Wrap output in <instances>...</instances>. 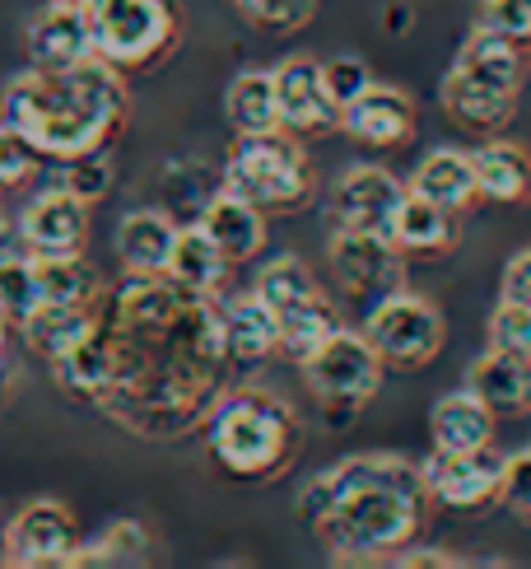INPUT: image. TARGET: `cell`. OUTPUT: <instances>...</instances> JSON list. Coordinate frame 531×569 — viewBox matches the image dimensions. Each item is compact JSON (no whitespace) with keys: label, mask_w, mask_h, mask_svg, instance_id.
<instances>
[{"label":"cell","mask_w":531,"mask_h":569,"mask_svg":"<svg viewBox=\"0 0 531 569\" xmlns=\"http://www.w3.org/2000/svg\"><path fill=\"white\" fill-rule=\"evenodd\" d=\"M112 383L99 411L144 443L201 430L224 392V299L187 290L173 276H127L103 299Z\"/></svg>","instance_id":"1"},{"label":"cell","mask_w":531,"mask_h":569,"mask_svg":"<svg viewBox=\"0 0 531 569\" xmlns=\"http://www.w3.org/2000/svg\"><path fill=\"white\" fill-rule=\"evenodd\" d=\"M420 462L401 453H354L299 490V518L335 565H388L429 513Z\"/></svg>","instance_id":"2"},{"label":"cell","mask_w":531,"mask_h":569,"mask_svg":"<svg viewBox=\"0 0 531 569\" xmlns=\"http://www.w3.org/2000/svg\"><path fill=\"white\" fill-rule=\"evenodd\" d=\"M131 112L127 76L103 57L70 70H19L0 89V122H10L42 159H80L112 150Z\"/></svg>","instance_id":"3"},{"label":"cell","mask_w":531,"mask_h":569,"mask_svg":"<svg viewBox=\"0 0 531 569\" xmlns=\"http://www.w3.org/2000/svg\"><path fill=\"white\" fill-rule=\"evenodd\" d=\"M206 453L233 481H275L303 453V420L280 392L233 388L206 416Z\"/></svg>","instance_id":"4"},{"label":"cell","mask_w":531,"mask_h":569,"mask_svg":"<svg viewBox=\"0 0 531 569\" xmlns=\"http://www.w3.org/2000/svg\"><path fill=\"white\" fill-rule=\"evenodd\" d=\"M522 84H527L522 47L494 38L490 29H471V38L462 42V52H457L452 70L439 84V99L457 127L475 136H499L513 122Z\"/></svg>","instance_id":"5"},{"label":"cell","mask_w":531,"mask_h":569,"mask_svg":"<svg viewBox=\"0 0 531 569\" xmlns=\"http://www.w3.org/2000/svg\"><path fill=\"white\" fill-rule=\"evenodd\" d=\"M220 182L266 216H289L312 197V159L303 140L289 131L238 136L233 154L220 169Z\"/></svg>","instance_id":"6"},{"label":"cell","mask_w":531,"mask_h":569,"mask_svg":"<svg viewBox=\"0 0 531 569\" xmlns=\"http://www.w3.org/2000/svg\"><path fill=\"white\" fill-rule=\"evenodd\" d=\"M93 47L122 76L159 70L182 42L178 0H89Z\"/></svg>","instance_id":"7"},{"label":"cell","mask_w":531,"mask_h":569,"mask_svg":"<svg viewBox=\"0 0 531 569\" xmlns=\"http://www.w3.org/2000/svg\"><path fill=\"white\" fill-rule=\"evenodd\" d=\"M299 373H303L308 392L335 416V411L369 407V401L378 397V388H382L388 365H382V355L373 350V341L364 337V331L341 327V331H331L312 355H303Z\"/></svg>","instance_id":"8"},{"label":"cell","mask_w":531,"mask_h":569,"mask_svg":"<svg viewBox=\"0 0 531 569\" xmlns=\"http://www.w3.org/2000/svg\"><path fill=\"white\" fill-rule=\"evenodd\" d=\"M364 337L373 341V350L382 355L388 369L415 373V369H429L433 360H439V350L448 341V327H443V313L424 295L397 290L388 299L369 303Z\"/></svg>","instance_id":"9"},{"label":"cell","mask_w":531,"mask_h":569,"mask_svg":"<svg viewBox=\"0 0 531 569\" xmlns=\"http://www.w3.org/2000/svg\"><path fill=\"white\" fill-rule=\"evenodd\" d=\"M327 257H331L335 284L359 303H378V299L405 290V252L388 239V233L335 229Z\"/></svg>","instance_id":"10"},{"label":"cell","mask_w":531,"mask_h":569,"mask_svg":"<svg viewBox=\"0 0 531 569\" xmlns=\"http://www.w3.org/2000/svg\"><path fill=\"white\" fill-rule=\"evenodd\" d=\"M80 547V523L61 500H29L10 513L6 541H0V565L14 569H57L70 565Z\"/></svg>","instance_id":"11"},{"label":"cell","mask_w":531,"mask_h":569,"mask_svg":"<svg viewBox=\"0 0 531 569\" xmlns=\"http://www.w3.org/2000/svg\"><path fill=\"white\" fill-rule=\"evenodd\" d=\"M429 500L443 509H485L499 500V481H503V453L490 448H433L420 462Z\"/></svg>","instance_id":"12"},{"label":"cell","mask_w":531,"mask_h":569,"mask_svg":"<svg viewBox=\"0 0 531 569\" xmlns=\"http://www.w3.org/2000/svg\"><path fill=\"white\" fill-rule=\"evenodd\" d=\"M275 93H280V122L289 136L318 140L341 131V103L327 93L322 61L312 57H289L275 66Z\"/></svg>","instance_id":"13"},{"label":"cell","mask_w":531,"mask_h":569,"mask_svg":"<svg viewBox=\"0 0 531 569\" xmlns=\"http://www.w3.org/2000/svg\"><path fill=\"white\" fill-rule=\"evenodd\" d=\"M19 248L38 257L84 252L89 243V201H80L66 187H47L19 210Z\"/></svg>","instance_id":"14"},{"label":"cell","mask_w":531,"mask_h":569,"mask_svg":"<svg viewBox=\"0 0 531 569\" xmlns=\"http://www.w3.org/2000/svg\"><path fill=\"white\" fill-rule=\"evenodd\" d=\"M401 197H405V182L397 173L378 169V163H354V169L341 173L331 187V220H335V229L388 233Z\"/></svg>","instance_id":"15"},{"label":"cell","mask_w":531,"mask_h":569,"mask_svg":"<svg viewBox=\"0 0 531 569\" xmlns=\"http://www.w3.org/2000/svg\"><path fill=\"white\" fill-rule=\"evenodd\" d=\"M23 52H29L33 70H70L80 61H93L99 47H93L89 6H57V0H47V10L29 19Z\"/></svg>","instance_id":"16"},{"label":"cell","mask_w":531,"mask_h":569,"mask_svg":"<svg viewBox=\"0 0 531 569\" xmlns=\"http://www.w3.org/2000/svg\"><path fill=\"white\" fill-rule=\"evenodd\" d=\"M341 131L359 146H373V150H397L415 136V103L410 93L397 84H369L354 103L341 108Z\"/></svg>","instance_id":"17"},{"label":"cell","mask_w":531,"mask_h":569,"mask_svg":"<svg viewBox=\"0 0 531 569\" xmlns=\"http://www.w3.org/2000/svg\"><path fill=\"white\" fill-rule=\"evenodd\" d=\"M178 229L182 224L173 220V210H163V206L127 210L122 224H117V233H112L127 276H163L168 257H173V243H178Z\"/></svg>","instance_id":"18"},{"label":"cell","mask_w":531,"mask_h":569,"mask_svg":"<svg viewBox=\"0 0 531 569\" xmlns=\"http://www.w3.org/2000/svg\"><path fill=\"white\" fill-rule=\"evenodd\" d=\"M467 388L485 401L499 420L531 416V360L509 350H485L475 355V365L467 369Z\"/></svg>","instance_id":"19"},{"label":"cell","mask_w":531,"mask_h":569,"mask_svg":"<svg viewBox=\"0 0 531 569\" xmlns=\"http://www.w3.org/2000/svg\"><path fill=\"white\" fill-rule=\"evenodd\" d=\"M197 224L210 233V243L220 248L233 267L238 262H252V257L266 248V210H257L252 201L229 192V187H220V192L206 201Z\"/></svg>","instance_id":"20"},{"label":"cell","mask_w":531,"mask_h":569,"mask_svg":"<svg viewBox=\"0 0 531 569\" xmlns=\"http://www.w3.org/2000/svg\"><path fill=\"white\" fill-rule=\"evenodd\" d=\"M410 192H420L429 201H439L452 216H462L480 201V178H475V159L457 146H439L420 159L415 178H410Z\"/></svg>","instance_id":"21"},{"label":"cell","mask_w":531,"mask_h":569,"mask_svg":"<svg viewBox=\"0 0 531 569\" xmlns=\"http://www.w3.org/2000/svg\"><path fill=\"white\" fill-rule=\"evenodd\" d=\"M99 313H103V303H93V308L89 303H38L33 313L19 322V331H23V341H29V350L52 365L99 327Z\"/></svg>","instance_id":"22"},{"label":"cell","mask_w":531,"mask_h":569,"mask_svg":"<svg viewBox=\"0 0 531 569\" xmlns=\"http://www.w3.org/2000/svg\"><path fill=\"white\" fill-rule=\"evenodd\" d=\"M388 239L405 252V257H443L457 243V224H452V210H443L439 201H429L420 192H410L397 206V216L388 224Z\"/></svg>","instance_id":"23"},{"label":"cell","mask_w":531,"mask_h":569,"mask_svg":"<svg viewBox=\"0 0 531 569\" xmlns=\"http://www.w3.org/2000/svg\"><path fill=\"white\" fill-rule=\"evenodd\" d=\"M494 425H499V416L471 388H462V392H443L433 401L429 439H433V448H490Z\"/></svg>","instance_id":"24"},{"label":"cell","mask_w":531,"mask_h":569,"mask_svg":"<svg viewBox=\"0 0 531 569\" xmlns=\"http://www.w3.org/2000/svg\"><path fill=\"white\" fill-rule=\"evenodd\" d=\"M224 346L233 365H257L280 350V318L261 295L224 299Z\"/></svg>","instance_id":"25"},{"label":"cell","mask_w":531,"mask_h":569,"mask_svg":"<svg viewBox=\"0 0 531 569\" xmlns=\"http://www.w3.org/2000/svg\"><path fill=\"white\" fill-rule=\"evenodd\" d=\"M224 117L233 136H266L284 131L280 122V93H275V70H238L224 89Z\"/></svg>","instance_id":"26"},{"label":"cell","mask_w":531,"mask_h":569,"mask_svg":"<svg viewBox=\"0 0 531 569\" xmlns=\"http://www.w3.org/2000/svg\"><path fill=\"white\" fill-rule=\"evenodd\" d=\"M475 159V178H480V201L494 206H522L531 201V154L513 140H490L471 150Z\"/></svg>","instance_id":"27"},{"label":"cell","mask_w":531,"mask_h":569,"mask_svg":"<svg viewBox=\"0 0 531 569\" xmlns=\"http://www.w3.org/2000/svg\"><path fill=\"white\" fill-rule=\"evenodd\" d=\"M52 373H57V388H61L66 397L99 407L103 392H108V383H112V346H108L103 318H99V327H93L76 350H66L61 360H52Z\"/></svg>","instance_id":"28"},{"label":"cell","mask_w":531,"mask_h":569,"mask_svg":"<svg viewBox=\"0 0 531 569\" xmlns=\"http://www.w3.org/2000/svg\"><path fill=\"white\" fill-rule=\"evenodd\" d=\"M229 271L233 262L210 243V233L191 220L178 229V243H173V257H168V276L187 290H201V295H220L229 284Z\"/></svg>","instance_id":"29"},{"label":"cell","mask_w":531,"mask_h":569,"mask_svg":"<svg viewBox=\"0 0 531 569\" xmlns=\"http://www.w3.org/2000/svg\"><path fill=\"white\" fill-rule=\"evenodd\" d=\"M33 267H38V290L42 303H103L108 284L103 276L93 271V262L84 252H57V257H38L33 252Z\"/></svg>","instance_id":"30"},{"label":"cell","mask_w":531,"mask_h":569,"mask_svg":"<svg viewBox=\"0 0 531 569\" xmlns=\"http://www.w3.org/2000/svg\"><path fill=\"white\" fill-rule=\"evenodd\" d=\"M154 560V537L136 518L103 528L93 541H80L66 569H127V565H150Z\"/></svg>","instance_id":"31"},{"label":"cell","mask_w":531,"mask_h":569,"mask_svg":"<svg viewBox=\"0 0 531 569\" xmlns=\"http://www.w3.org/2000/svg\"><path fill=\"white\" fill-rule=\"evenodd\" d=\"M275 318H280V350L294 365L303 360V355L318 350L331 331H341V313H335V303L322 290L312 299H303V303H294V308H284V313H275Z\"/></svg>","instance_id":"32"},{"label":"cell","mask_w":531,"mask_h":569,"mask_svg":"<svg viewBox=\"0 0 531 569\" xmlns=\"http://www.w3.org/2000/svg\"><path fill=\"white\" fill-rule=\"evenodd\" d=\"M252 295H261L275 313H284V308H294V303L318 295V276H312L299 257H275V262H266L257 271V290Z\"/></svg>","instance_id":"33"},{"label":"cell","mask_w":531,"mask_h":569,"mask_svg":"<svg viewBox=\"0 0 531 569\" xmlns=\"http://www.w3.org/2000/svg\"><path fill=\"white\" fill-rule=\"evenodd\" d=\"M38 303H42V290H38L33 252L19 248V252H10V257H0V308L10 313V322L19 327Z\"/></svg>","instance_id":"34"},{"label":"cell","mask_w":531,"mask_h":569,"mask_svg":"<svg viewBox=\"0 0 531 569\" xmlns=\"http://www.w3.org/2000/svg\"><path fill=\"white\" fill-rule=\"evenodd\" d=\"M233 10L257 33H299L318 14V0H233Z\"/></svg>","instance_id":"35"},{"label":"cell","mask_w":531,"mask_h":569,"mask_svg":"<svg viewBox=\"0 0 531 569\" xmlns=\"http://www.w3.org/2000/svg\"><path fill=\"white\" fill-rule=\"evenodd\" d=\"M112 178H117L112 150H93V154H80V159H61V169H57V187L76 192L89 206L103 201L112 192Z\"/></svg>","instance_id":"36"},{"label":"cell","mask_w":531,"mask_h":569,"mask_svg":"<svg viewBox=\"0 0 531 569\" xmlns=\"http://www.w3.org/2000/svg\"><path fill=\"white\" fill-rule=\"evenodd\" d=\"M475 29H490L494 38L531 52V0H480Z\"/></svg>","instance_id":"37"},{"label":"cell","mask_w":531,"mask_h":569,"mask_svg":"<svg viewBox=\"0 0 531 569\" xmlns=\"http://www.w3.org/2000/svg\"><path fill=\"white\" fill-rule=\"evenodd\" d=\"M42 154L23 140L10 122H0V192H10V187H23L33 173H38Z\"/></svg>","instance_id":"38"},{"label":"cell","mask_w":531,"mask_h":569,"mask_svg":"<svg viewBox=\"0 0 531 569\" xmlns=\"http://www.w3.org/2000/svg\"><path fill=\"white\" fill-rule=\"evenodd\" d=\"M490 346L509 350V355H527L531 360V308L503 299L490 313Z\"/></svg>","instance_id":"39"},{"label":"cell","mask_w":531,"mask_h":569,"mask_svg":"<svg viewBox=\"0 0 531 569\" xmlns=\"http://www.w3.org/2000/svg\"><path fill=\"white\" fill-rule=\"evenodd\" d=\"M499 505L518 513V523L531 528V448L503 458V481H499Z\"/></svg>","instance_id":"40"},{"label":"cell","mask_w":531,"mask_h":569,"mask_svg":"<svg viewBox=\"0 0 531 569\" xmlns=\"http://www.w3.org/2000/svg\"><path fill=\"white\" fill-rule=\"evenodd\" d=\"M322 80H327V93L335 103H354L359 93H364L369 84H373V76H369V66L359 61V57H335V61H322Z\"/></svg>","instance_id":"41"},{"label":"cell","mask_w":531,"mask_h":569,"mask_svg":"<svg viewBox=\"0 0 531 569\" xmlns=\"http://www.w3.org/2000/svg\"><path fill=\"white\" fill-rule=\"evenodd\" d=\"M388 565H397V569H462L467 560L443 551V547H415V541H410V547H401Z\"/></svg>","instance_id":"42"},{"label":"cell","mask_w":531,"mask_h":569,"mask_svg":"<svg viewBox=\"0 0 531 569\" xmlns=\"http://www.w3.org/2000/svg\"><path fill=\"white\" fill-rule=\"evenodd\" d=\"M503 299L531 308V248H522L509 267H503Z\"/></svg>","instance_id":"43"},{"label":"cell","mask_w":531,"mask_h":569,"mask_svg":"<svg viewBox=\"0 0 531 569\" xmlns=\"http://www.w3.org/2000/svg\"><path fill=\"white\" fill-rule=\"evenodd\" d=\"M10 252H19V224L0 210V257H10Z\"/></svg>","instance_id":"44"},{"label":"cell","mask_w":531,"mask_h":569,"mask_svg":"<svg viewBox=\"0 0 531 569\" xmlns=\"http://www.w3.org/2000/svg\"><path fill=\"white\" fill-rule=\"evenodd\" d=\"M10 388H14V369H10V360H6V355H0V401L10 397Z\"/></svg>","instance_id":"45"},{"label":"cell","mask_w":531,"mask_h":569,"mask_svg":"<svg viewBox=\"0 0 531 569\" xmlns=\"http://www.w3.org/2000/svg\"><path fill=\"white\" fill-rule=\"evenodd\" d=\"M14 322H10V313H6V308H0V355H6V331H10Z\"/></svg>","instance_id":"46"},{"label":"cell","mask_w":531,"mask_h":569,"mask_svg":"<svg viewBox=\"0 0 531 569\" xmlns=\"http://www.w3.org/2000/svg\"><path fill=\"white\" fill-rule=\"evenodd\" d=\"M57 6H89V0H57Z\"/></svg>","instance_id":"47"},{"label":"cell","mask_w":531,"mask_h":569,"mask_svg":"<svg viewBox=\"0 0 531 569\" xmlns=\"http://www.w3.org/2000/svg\"><path fill=\"white\" fill-rule=\"evenodd\" d=\"M0 541H6V523H0Z\"/></svg>","instance_id":"48"}]
</instances>
